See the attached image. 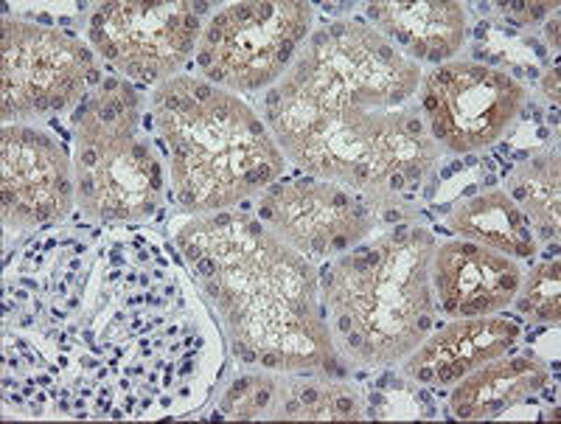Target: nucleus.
Returning a JSON list of instances; mask_svg holds the SVG:
<instances>
[{"label":"nucleus","instance_id":"8","mask_svg":"<svg viewBox=\"0 0 561 424\" xmlns=\"http://www.w3.org/2000/svg\"><path fill=\"white\" fill-rule=\"evenodd\" d=\"M88 37L124 79L163 84L197 51L203 23L188 0H115L93 12Z\"/></svg>","mask_w":561,"mask_h":424},{"label":"nucleus","instance_id":"20","mask_svg":"<svg viewBox=\"0 0 561 424\" xmlns=\"http://www.w3.org/2000/svg\"><path fill=\"white\" fill-rule=\"evenodd\" d=\"M278 393H280V379L273 377V374L267 371L242 374V377L230 382V388L225 391L219 408L237 419H255V416H264V413H275Z\"/></svg>","mask_w":561,"mask_h":424},{"label":"nucleus","instance_id":"21","mask_svg":"<svg viewBox=\"0 0 561 424\" xmlns=\"http://www.w3.org/2000/svg\"><path fill=\"white\" fill-rule=\"evenodd\" d=\"M542 88H545V96H548L550 102H559V68H550V73L545 77Z\"/></svg>","mask_w":561,"mask_h":424},{"label":"nucleus","instance_id":"11","mask_svg":"<svg viewBox=\"0 0 561 424\" xmlns=\"http://www.w3.org/2000/svg\"><path fill=\"white\" fill-rule=\"evenodd\" d=\"M77 203V174L54 136L32 124L0 129V217L7 231L59 222Z\"/></svg>","mask_w":561,"mask_h":424},{"label":"nucleus","instance_id":"3","mask_svg":"<svg viewBox=\"0 0 561 424\" xmlns=\"http://www.w3.org/2000/svg\"><path fill=\"white\" fill-rule=\"evenodd\" d=\"M152 116L167 141L172 188L188 214L237 208L273 186L287 167L264 118L239 93L205 79L158 84Z\"/></svg>","mask_w":561,"mask_h":424},{"label":"nucleus","instance_id":"5","mask_svg":"<svg viewBox=\"0 0 561 424\" xmlns=\"http://www.w3.org/2000/svg\"><path fill=\"white\" fill-rule=\"evenodd\" d=\"M73 174L82 214L138 222L160 206L167 174L147 138H138L140 102L129 79L104 77L77 104Z\"/></svg>","mask_w":561,"mask_h":424},{"label":"nucleus","instance_id":"12","mask_svg":"<svg viewBox=\"0 0 561 424\" xmlns=\"http://www.w3.org/2000/svg\"><path fill=\"white\" fill-rule=\"evenodd\" d=\"M430 278L449 318L497 316L523 287V271L514 259L469 239L435 244Z\"/></svg>","mask_w":561,"mask_h":424},{"label":"nucleus","instance_id":"1","mask_svg":"<svg viewBox=\"0 0 561 424\" xmlns=\"http://www.w3.org/2000/svg\"><path fill=\"white\" fill-rule=\"evenodd\" d=\"M419 62L363 23L309 34L264 99V124L284 158L351 192H399L438 163L415 91Z\"/></svg>","mask_w":561,"mask_h":424},{"label":"nucleus","instance_id":"15","mask_svg":"<svg viewBox=\"0 0 561 424\" xmlns=\"http://www.w3.org/2000/svg\"><path fill=\"white\" fill-rule=\"evenodd\" d=\"M548 377V366L536 360L534 354H517V357L503 354L455 382L458 388L453 393V413L463 422L494 419L525 402L530 393L542 391Z\"/></svg>","mask_w":561,"mask_h":424},{"label":"nucleus","instance_id":"10","mask_svg":"<svg viewBox=\"0 0 561 424\" xmlns=\"http://www.w3.org/2000/svg\"><path fill=\"white\" fill-rule=\"evenodd\" d=\"M385 192H351L332 181H275L255 199V217L273 228L295 251L312 259H337L365 242L377 222Z\"/></svg>","mask_w":561,"mask_h":424},{"label":"nucleus","instance_id":"4","mask_svg":"<svg viewBox=\"0 0 561 424\" xmlns=\"http://www.w3.org/2000/svg\"><path fill=\"white\" fill-rule=\"evenodd\" d=\"M433 253V233L399 228L318 271L325 323L340 357L382 368L404 360L427 341L438 326L430 278Z\"/></svg>","mask_w":561,"mask_h":424},{"label":"nucleus","instance_id":"19","mask_svg":"<svg viewBox=\"0 0 561 424\" xmlns=\"http://www.w3.org/2000/svg\"><path fill=\"white\" fill-rule=\"evenodd\" d=\"M559 284L561 264L556 262V259H548V262L539 264V267L530 273L528 282L523 278V287H519V296L514 298V303H517V309L523 316H528V321L556 326V323L561 321Z\"/></svg>","mask_w":561,"mask_h":424},{"label":"nucleus","instance_id":"7","mask_svg":"<svg viewBox=\"0 0 561 424\" xmlns=\"http://www.w3.org/2000/svg\"><path fill=\"white\" fill-rule=\"evenodd\" d=\"M104 82L96 57L73 32L3 20L0 28V116L28 124L62 113Z\"/></svg>","mask_w":561,"mask_h":424},{"label":"nucleus","instance_id":"9","mask_svg":"<svg viewBox=\"0 0 561 424\" xmlns=\"http://www.w3.org/2000/svg\"><path fill=\"white\" fill-rule=\"evenodd\" d=\"M419 91L430 136L460 154L500 141L528 99L517 79L469 59L438 65L433 73L421 77Z\"/></svg>","mask_w":561,"mask_h":424},{"label":"nucleus","instance_id":"17","mask_svg":"<svg viewBox=\"0 0 561 424\" xmlns=\"http://www.w3.org/2000/svg\"><path fill=\"white\" fill-rule=\"evenodd\" d=\"M561 172L559 152L545 149L528 163L514 169L508 181V197L525 211V217L539 228L542 239L559 237L561 226Z\"/></svg>","mask_w":561,"mask_h":424},{"label":"nucleus","instance_id":"6","mask_svg":"<svg viewBox=\"0 0 561 424\" xmlns=\"http://www.w3.org/2000/svg\"><path fill=\"white\" fill-rule=\"evenodd\" d=\"M312 23L314 12L304 0L230 3L203 28L199 73L233 93L273 88L304 51Z\"/></svg>","mask_w":561,"mask_h":424},{"label":"nucleus","instance_id":"2","mask_svg":"<svg viewBox=\"0 0 561 424\" xmlns=\"http://www.w3.org/2000/svg\"><path fill=\"white\" fill-rule=\"evenodd\" d=\"M178 248L217 303L233 352L270 371L325 368L345 377L320 301V276L293 244L253 214H197Z\"/></svg>","mask_w":561,"mask_h":424},{"label":"nucleus","instance_id":"14","mask_svg":"<svg viewBox=\"0 0 561 424\" xmlns=\"http://www.w3.org/2000/svg\"><path fill=\"white\" fill-rule=\"evenodd\" d=\"M368 18L413 62H447L466 43V9L455 0H385Z\"/></svg>","mask_w":561,"mask_h":424},{"label":"nucleus","instance_id":"22","mask_svg":"<svg viewBox=\"0 0 561 424\" xmlns=\"http://www.w3.org/2000/svg\"><path fill=\"white\" fill-rule=\"evenodd\" d=\"M548 39H550V46H559V18H553L548 23Z\"/></svg>","mask_w":561,"mask_h":424},{"label":"nucleus","instance_id":"18","mask_svg":"<svg viewBox=\"0 0 561 424\" xmlns=\"http://www.w3.org/2000/svg\"><path fill=\"white\" fill-rule=\"evenodd\" d=\"M293 393H284L280 382L278 405L275 413L278 419H304V422H357L359 402L357 397L343 386H309V382H293Z\"/></svg>","mask_w":561,"mask_h":424},{"label":"nucleus","instance_id":"13","mask_svg":"<svg viewBox=\"0 0 561 424\" xmlns=\"http://www.w3.org/2000/svg\"><path fill=\"white\" fill-rule=\"evenodd\" d=\"M517 341L519 326L505 318H453V323H438L427 341L404 357V371L424 386H455L474 368L508 354Z\"/></svg>","mask_w":561,"mask_h":424},{"label":"nucleus","instance_id":"16","mask_svg":"<svg viewBox=\"0 0 561 424\" xmlns=\"http://www.w3.org/2000/svg\"><path fill=\"white\" fill-rule=\"evenodd\" d=\"M449 228L460 239L478 242L511 259H534L536 237L530 219L505 192H483L449 214Z\"/></svg>","mask_w":561,"mask_h":424}]
</instances>
